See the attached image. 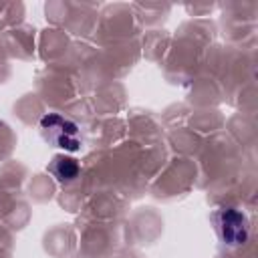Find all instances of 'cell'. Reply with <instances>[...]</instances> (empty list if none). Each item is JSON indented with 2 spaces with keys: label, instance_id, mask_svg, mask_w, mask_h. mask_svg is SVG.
Segmentation results:
<instances>
[{
  "label": "cell",
  "instance_id": "cell-1",
  "mask_svg": "<svg viewBox=\"0 0 258 258\" xmlns=\"http://www.w3.org/2000/svg\"><path fill=\"white\" fill-rule=\"evenodd\" d=\"M212 222L216 228V234L220 236V240L230 246V248H240L246 244L248 240V232H250V224L248 218L242 210L238 208H218L212 214Z\"/></svg>",
  "mask_w": 258,
  "mask_h": 258
},
{
  "label": "cell",
  "instance_id": "cell-2",
  "mask_svg": "<svg viewBox=\"0 0 258 258\" xmlns=\"http://www.w3.org/2000/svg\"><path fill=\"white\" fill-rule=\"evenodd\" d=\"M40 135L46 143L60 147L64 151H77L81 149V135L75 121L62 117L60 113H48L38 123Z\"/></svg>",
  "mask_w": 258,
  "mask_h": 258
},
{
  "label": "cell",
  "instance_id": "cell-3",
  "mask_svg": "<svg viewBox=\"0 0 258 258\" xmlns=\"http://www.w3.org/2000/svg\"><path fill=\"white\" fill-rule=\"evenodd\" d=\"M46 169H48V171L54 175V179L60 181V183H69V181L77 179V175H79V171H81L79 161L73 159V157H69V155H64V153H62V155H54Z\"/></svg>",
  "mask_w": 258,
  "mask_h": 258
}]
</instances>
